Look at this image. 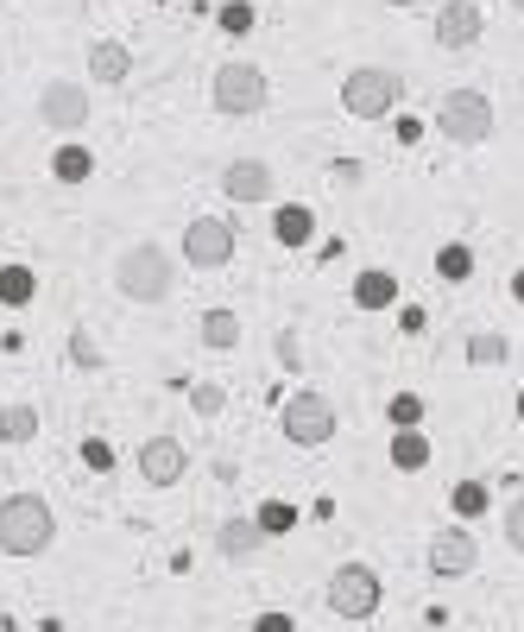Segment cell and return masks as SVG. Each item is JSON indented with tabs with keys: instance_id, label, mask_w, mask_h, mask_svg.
<instances>
[{
	"instance_id": "obj_23",
	"label": "cell",
	"mask_w": 524,
	"mask_h": 632,
	"mask_svg": "<svg viewBox=\"0 0 524 632\" xmlns=\"http://www.w3.org/2000/svg\"><path fill=\"white\" fill-rule=\"evenodd\" d=\"M253 519H259V531H266V537H278V531H291V525H298V506H285V500H266V506H259V512H253Z\"/></svg>"
},
{
	"instance_id": "obj_29",
	"label": "cell",
	"mask_w": 524,
	"mask_h": 632,
	"mask_svg": "<svg viewBox=\"0 0 524 632\" xmlns=\"http://www.w3.org/2000/svg\"><path fill=\"white\" fill-rule=\"evenodd\" d=\"M215 20H222V32H247V25H253V7H247V0H227Z\"/></svg>"
},
{
	"instance_id": "obj_30",
	"label": "cell",
	"mask_w": 524,
	"mask_h": 632,
	"mask_svg": "<svg viewBox=\"0 0 524 632\" xmlns=\"http://www.w3.org/2000/svg\"><path fill=\"white\" fill-rule=\"evenodd\" d=\"M505 544H512V551L524 556V500L505 506Z\"/></svg>"
},
{
	"instance_id": "obj_31",
	"label": "cell",
	"mask_w": 524,
	"mask_h": 632,
	"mask_svg": "<svg viewBox=\"0 0 524 632\" xmlns=\"http://www.w3.org/2000/svg\"><path fill=\"white\" fill-rule=\"evenodd\" d=\"M82 462H89L96 475H108V468H114V450H108L101 436H89V443H82Z\"/></svg>"
},
{
	"instance_id": "obj_24",
	"label": "cell",
	"mask_w": 524,
	"mask_h": 632,
	"mask_svg": "<svg viewBox=\"0 0 524 632\" xmlns=\"http://www.w3.org/2000/svg\"><path fill=\"white\" fill-rule=\"evenodd\" d=\"M455 512H461V519H475V512H487V480H455Z\"/></svg>"
},
{
	"instance_id": "obj_26",
	"label": "cell",
	"mask_w": 524,
	"mask_h": 632,
	"mask_svg": "<svg viewBox=\"0 0 524 632\" xmlns=\"http://www.w3.org/2000/svg\"><path fill=\"white\" fill-rule=\"evenodd\" d=\"M505 335H475V342H468V361H475V367H500L505 361Z\"/></svg>"
},
{
	"instance_id": "obj_20",
	"label": "cell",
	"mask_w": 524,
	"mask_h": 632,
	"mask_svg": "<svg viewBox=\"0 0 524 632\" xmlns=\"http://www.w3.org/2000/svg\"><path fill=\"white\" fill-rule=\"evenodd\" d=\"M32 291H38V278H32V266H0V303H7V310H20V303H32Z\"/></svg>"
},
{
	"instance_id": "obj_34",
	"label": "cell",
	"mask_w": 524,
	"mask_h": 632,
	"mask_svg": "<svg viewBox=\"0 0 524 632\" xmlns=\"http://www.w3.org/2000/svg\"><path fill=\"white\" fill-rule=\"evenodd\" d=\"M512 298H519V303H524V273H519V278H512Z\"/></svg>"
},
{
	"instance_id": "obj_37",
	"label": "cell",
	"mask_w": 524,
	"mask_h": 632,
	"mask_svg": "<svg viewBox=\"0 0 524 632\" xmlns=\"http://www.w3.org/2000/svg\"><path fill=\"white\" fill-rule=\"evenodd\" d=\"M512 7H519V13H524V0H512Z\"/></svg>"
},
{
	"instance_id": "obj_14",
	"label": "cell",
	"mask_w": 524,
	"mask_h": 632,
	"mask_svg": "<svg viewBox=\"0 0 524 632\" xmlns=\"http://www.w3.org/2000/svg\"><path fill=\"white\" fill-rule=\"evenodd\" d=\"M215 544H222L227 563H253V556H259V544H266V531H259V519H222Z\"/></svg>"
},
{
	"instance_id": "obj_36",
	"label": "cell",
	"mask_w": 524,
	"mask_h": 632,
	"mask_svg": "<svg viewBox=\"0 0 524 632\" xmlns=\"http://www.w3.org/2000/svg\"><path fill=\"white\" fill-rule=\"evenodd\" d=\"M519 418H524V392H519Z\"/></svg>"
},
{
	"instance_id": "obj_1",
	"label": "cell",
	"mask_w": 524,
	"mask_h": 632,
	"mask_svg": "<svg viewBox=\"0 0 524 632\" xmlns=\"http://www.w3.org/2000/svg\"><path fill=\"white\" fill-rule=\"evenodd\" d=\"M177 285V259L165 247H152V241H133V247L114 259V291L126 303H165Z\"/></svg>"
},
{
	"instance_id": "obj_22",
	"label": "cell",
	"mask_w": 524,
	"mask_h": 632,
	"mask_svg": "<svg viewBox=\"0 0 524 632\" xmlns=\"http://www.w3.org/2000/svg\"><path fill=\"white\" fill-rule=\"evenodd\" d=\"M51 171L64 177V184H82V177L96 171V158H89V146H57V158H51Z\"/></svg>"
},
{
	"instance_id": "obj_6",
	"label": "cell",
	"mask_w": 524,
	"mask_h": 632,
	"mask_svg": "<svg viewBox=\"0 0 524 632\" xmlns=\"http://www.w3.org/2000/svg\"><path fill=\"white\" fill-rule=\"evenodd\" d=\"M379 576L367 569V563H342L335 576H328V588H323V601H328V613L335 620H374L379 613Z\"/></svg>"
},
{
	"instance_id": "obj_10",
	"label": "cell",
	"mask_w": 524,
	"mask_h": 632,
	"mask_svg": "<svg viewBox=\"0 0 524 632\" xmlns=\"http://www.w3.org/2000/svg\"><path fill=\"white\" fill-rule=\"evenodd\" d=\"M475 563H480V544H475V531L468 525H449V531H436V544H430V576H475Z\"/></svg>"
},
{
	"instance_id": "obj_17",
	"label": "cell",
	"mask_w": 524,
	"mask_h": 632,
	"mask_svg": "<svg viewBox=\"0 0 524 632\" xmlns=\"http://www.w3.org/2000/svg\"><path fill=\"white\" fill-rule=\"evenodd\" d=\"M272 234H278V241H285V247H303V241L316 234V215H310L303 202H285V209H278V215H272Z\"/></svg>"
},
{
	"instance_id": "obj_15",
	"label": "cell",
	"mask_w": 524,
	"mask_h": 632,
	"mask_svg": "<svg viewBox=\"0 0 524 632\" xmlns=\"http://www.w3.org/2000/svg\"><path fill=\"white\" fill-rule=\"evenodd\" d=\"M89 76H96V82H126V76H133V51H126L121 38H96V45H89Z\"/></svg>"
},
{
	"instance_id": "obj_19",
	"label": "cell",
	"mask_w": 524,
	"mask_h": 632,
	"mask_svg": "<svg viewBox=\"0 0 524 632\" xmlns=\"http://www.w3.org/2000/svg\"><path fill=\"white\" fill-rule=\"evenodd\" d=\"M38 436V404H0V443H32Z\"/></svg>"
},
{
	"instance_id": "obj_27",
	"label": "cell",
	"mask_w": 524,
	"mask_h": 632,
	"mask_svg": "<svg viewBox=\"0 0 524 632\" xmlns=\"http://www.w3.org/2000/svg\"><path fill=\"white\" fill-rule=\"evenodd\" d=\"M417 418H424V399H417V392H399V399H392V424L417 430Z\"/></svg>"
},
{
	"instance_id": "obj_35",
	"label": "cell",
	"mask_w": 524,
	"mask_h": 632,
	"mask_svg": "<svg viewBox=\"0 0 524 632\" xmlns=\"http://www.w3.org/2000/svg\"><path fill=\"white\" fill-rule=\"evenodd\" d=\"M386 7H417V0H386Z\"/></svg>"
},
{
	"instance_id": "obj_33",
	"label": "cell",
	"mask_w": 524,
	"mask_h": 632,
	"mask_svg": "<svg viewBox=\"0 0 524 632\" xmlns=\"http://www.w3.org/2000/svg\"><path fill=\"white\" fill-rule=\"evenodd\" d=\"M253 632H298V627H291V613H259Z\"/></svg>"
},
{
	"instance_id": "obj_3",
	"label": "cell",
	"mask_w": 524,
	"mask_h": 632,
	"mask_svg": "<svg viewBox=\"0 0 524 632\" xmlns=\"http://www.w3.org/2000/svg\"><path fill=\"white\" fill-rule=\"evenodd\" d=\"M404 96V76L399 70H379V64H360V70L342 76V108L354 121H386Z\"/></svg>"
},
{
	"instance_id": "obj_28",
	"label": "cell",
	"mask_w": 524,
	"mask_h": 632,
	"mask_svg": "<svg viewBox=\"0 0 524 632\" xmlns=\"http://www.w3.org/2000/svg\"><path fill=\"white\" fill-rule=\"evenodd\" d=\"M190 404H197L202 418H215V411H222V404H227V392H222V386H215V379H202L197 392H190Z\"/></svg>"
},
{
	"instance_id": "obj_11",
	"label": "cell",
	"mask_w": 524,
	"mask_h": 632,
	"mask_svg": "<svg viewBox=\"0 0 524 632\" xmlns=\"http://www.w3.org/2000/svg\"><path fill=\"white\" fill-rule=\"evenodd\" d=\"M183 475H190V450H183L177 436L140 443V480H146V487H177Z\"/></svg>"
},
{
	"instance_id": "obj_21",
	"label": "cell",
	"mask_w": 524,
	"mask_h": 632,
	"mask_svg": "<svg viewBox=\"0 0 524 632\" xmlns=\"http://www.w3.org/2000/svg\"><path fill=\"white\" fill-rule=\"evenodd\" d=\"M392 462H399L404 475H417V468L430 462V443L417 436V430H399V436H392Z\"/></svg>"
},
{
	"instance_id": "obj_32",
	"label": "cell",
	"mask_w": 524,
	"mask_h": 632,
	"mask_svg": "<svg viewBox=\"0 0 524 632\" xmlns=\"http://www.w3.org/2000/svg\"><path fill=\"white\" fill-rule=\"evenodd\" d=\"M70 342H76V348H70V354H76V367H101V354L89 348V335H82V329H76Z\"/></svg>"
},
{
	"instance_id": "obj_25",
	"label": "cell",
	"mask_w": 524,
	"mask_h": 632,
	"mask_svg": "<svg viewBox=\"0 0 524 632\" xmlns=\"http://www.w3.org/2000/svg\"><path fill=\"white\" fill-rule=\"evenodd\" d=\"M436 273H443V278H468V273H475V253L461 247V241H449V247L436 253Z\"/></svg>"
},
{
	"instance_id": "obj_9",
	"label": "cell",
	"mask_w": 524,
	"mask_h": 632,
	"mask_svg": "<svg viewBox=\"0 0 524 632\" xmlns=\"http://www.w3.org/2000/svg\"><path fill=\"white\" fill-rule=\"evenodd\" d=\"M38 121H45L51 133H82V126H89V89H82V82H45Z\"/></svg>"
},
{
	"instance_id": "obj_5",
	"label": "cell",
	"mask_w": 524,
	"mask_h": 632,
	"mask_svg": "<svg viewBox=\"0 0 524 632\" xmlns=\"http://www.w3.org/2000/svg\"><path fill=\"white\" fill-rule=\"evenodd\" d=\"M278 424H285V443L323 450L328 436H335V399H328V392H291L285 411H278Z\"/></svg>"
},
{
	"instance_id": "obj_18",
	"label": "cell",
	"mask_w": 524,
	"mask_h": 632,
	"mask_svg": "<svg viewBox=\"0 0 524 632\" xmlns=\"http://www.w3.org/2000/svg\"><path fill=\"white\" fill-rule=\"evenodd\" d=\"M197 335H202V342H209V348H234V342H241V317H234V310H222V303H215V310H202Z\"/></svg>"
},
{
	"instance_id": "obj_13",
	"label": "cell",
	"mask_w": 524,
	"mask_h": 632,
	"mask_svg": "<svg viewBox=\"0 0 524 632\" xmlns=\"http://www.w3.org/2000/svg\"><path fill=\"white\" fill-rule=\"evenodd\" d=\"M278 184H272V165L266 158H234L222 171V197H234V202H266Z\"/></svg>"
},
{
	"instance_id": "obj_8",
	"label": "cell",
	"mask_w": 524,
	"mask_h": 632,
	"mask_svg": "<svg viewBox=\"0 0 524 632\" xmlns=\"http://www.w3.org/2000/svg\"><path fill=\"white\" fill-rule=\"evenodd\" d=\"M234 228L222 222V215H197V222L183 228V259L197 266V273H222L227 259H234Z\"/></svg>"
},
{
	"instance_id": "obj_7",
	"label": "cell",
	"mask_w": 524,
	"mask_h": 632,
	"mask_svg": "<svg viewBox=\"0 0 524 632\" xmlns=\"http://www.w3.org/2000/svg\"><path fill=\"white\" fill-rule=\"evenodd\" d=\"M266 70L259 64H222L215 70V114H227V121H247V114H259L266 108Z\"/></svg>"
},
{
	"instance_id": "obj_16",
	"label": "cell",
	"mask_w": 524,
	"mask_h": 632,
	"mask_svg": "<svg viewBox=\"0 0 524 632\" xmlns=\"http://www.w3.org/2000/svg\"><path fill=\"white\" fill-rule=\"evenodd\" d=\"M354 303H360V310H392V303H399V278L392 273H360L354 278Z\"/></svg>"
},
{
	"instance_id": "obj_12",
	"label": "cell",
	"mask_w": 524,
	"mask_h": 632,
	"mask_svg": "<svg viewBox=\"0 0 524 632\" xmlns=\"http://www.w3.org/2000/svg\"><path fill=\"white\" fill-rule=\"evenodd\" d=\"M475 38H487L480 7H475V0H443V13H436V45H443V51H468Z\"/></svg>"
},
{
	"instance_id": "obj_2",
	"label": "cell",
	"mask_w": 524,
	"mask_h": 632,
	"mask_svg": "<svg viewBox=\"0 0 524 632\" xmlns=\"http://www.w3.org/2000/svg\"><path fill=\"white\" fill-rule=\"evenodd\" d=\"M57 537V519L38 494H7L0 500V551L7 556H45Z\"/></svg>"
},
{
	"instance_id": "obj_4",
	"label": "cell",
	"mask_w": 524,
	"mask_h": 632,
	"mask_svg": "<svg viewBox=\"0 0 524 632\" xmlns=\"http://www.w3.org/2000/svg\"><path fill=\"white\" fill-rule=\"evenodd\" d=\"M436 126H443V140H455V146H480V140H493V101L480 96V89H449V96L436 101Z\"/></svg>"
}]
</instances>
